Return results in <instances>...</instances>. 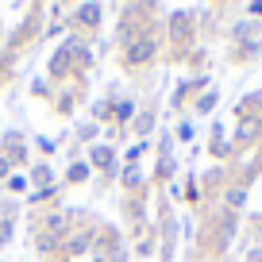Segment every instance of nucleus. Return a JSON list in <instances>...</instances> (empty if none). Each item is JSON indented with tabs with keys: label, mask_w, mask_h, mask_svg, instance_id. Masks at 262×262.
<instances>
[{
	"label": "nucleus",
	"mask_w": 262,
	"mask_h": 262,
	"mask_svg": "<svg viewBox=\"0 0 262 262\" xmlns=\"http://www.w3.org/2000/svg\"><path fill=\"white\" fill-rule=\"evenodd\" d=\"M74 104H77V93H74V89H66V93H58V97H54V108H58L62 116L74 112Z\"/></svg>",
	"instance_id": "obj_18"
},
{
	"label": "nucleus",
	"mask_w": 262,
	"mask_h": 262,
	"mask_svg": "<svg viewBox=\"0 0 262 262\" xmlns=\"http://www.w3.org/2000/svg\"><path fill=\"white\" fill-rule=\"evenodd\" d=\"M27 185H31V181H27V173H12V178L4 181V189H8V193H27Z\"/></svg>",
	"instance_id": "obj_20"
},
{
	"label": "nucleus",
	"mask_w": 262,
	"mask_h": 262,
	"mask_svg": "<svg viewBox=\"0 0 262 262\" xmlns=\"http://www.w3.org/2000/svg\"><path fill=\"white\" fill-rule=\"evenodd\" d=\"M47 201H62V185H50V189H31L27 193V205H47Z\"/></svg>",
	"instance_id": "obj_14"
},
{
	"label": "nucleus",
	"mask_w": 262,
	"mask_h": 262,
	"mask_svg": "<svg viewBox=\"0 0 262 262\" xmlns=\"http://www.w3.org/2000/svg\"><path fill=\"white\" fill-rule=\"evenodd\" d=\"M93 247H97V224H85V228H70L62 239V262L70 258H81V254H89Z\"/></svg>",
	"instance_id": "obj_2"
},
{
	"label": "nucleus",
	"mask_w": 262,
	"mask_h": 262,
	"mask_svg": "<svg viewBox=\"0 0 262 262\" xmlns=\"http://www.w3.org/2000/svg\"><path fill=\"white\" fill-rule=\"evenodd\" d=\"M254 135H258V120H239V127H235V143H251Z\"/></svg>",
	"instance_id": "obj_17"
},
{
	"label": "nucleus",
	"mask_w": 262,
	"mask_h": 262,
	"mask_svg": "<svg viewBox=\"0 0 262 262\" xmlns=\"http://www.w3.org/2000/svg\"><path fill=\"white\" fill-rule=\"evenodd\" d=\"M155 54H158V39H155L150 31L135 35L127 47H120V62H123V70H143V66L155 62Z\"/></svg>",
	"instance_id": "obj_1"
},
{
	"label": "nucleus",
	"mask_w": 262,
	"mask_h": 262,
	"mask_svg": "<svg viewBox=\"0 0 262 262\" xmlns=\"http://www.w3.org/2000/svg\"><path fill=\"white\" fill-rule=\"evenodd\" d=\"M100 19H104V4H97V0H85V4H77L74 12H70V19H66V27H74V31H97Z\"/></svg>",
	"instance_id": "obj_4"
},
{
	"label": "nucleus",
	"mask_w": 262,
	"mask_h": 262,
	"mask_svg": "<svg viewBox=\"0 0 262 262\" xmlns=\"http://www.w3.org/2000/svg\"><path fill=\"white\" fill-rule=\"evenodd\" d=\"M251 16H262V0H258V4H251Z\"/></svg>",
	"instance_id": "obj_29"
},
{
	"label": "nucleus",
	"mask_w": 262,
	"mask_h": 262,
	"mask_svg": "<svg viewBox=\"0 0 262 262\" xmlns=\"http://www.w3.org/2000/svg\"><path fill=\"white\" fill-rule=\"evenodd\" d=\"M89 178H93V166L81 162V158H74L70 170H66V185H81V181H89Z\"/></svg>",
	"instance_id": "obj_13"
},
{
	"label": "nucleus",
	"mask_w": 262,
	"mask_h": 262,
	"mask_svg": "<svg viewBox=\"0 0 262 262\" xmlns=\"http://www.w3.org/2000/svg\"><path fill=\"white\" fill-rule=\"evenodd\" d=\"M8 178H12V162L0 155V181H8Z\"/></svg>",
	"instance_id": "obj_27"
},
{
	"label": "nucleus",
	"mask_w": 262,
	"mask_h": 262,
	"mask_svg": "<svg viewBox=\"0 0 262 262\" xmlns=\"http://www.w3.org/2000/svg\"><path fill=\"white\" fill-rule=\"evenodd\" d=\"M12 235H16V205H4V216H0V247H8Z\"/></svg>",
	"instance_id": "obj_12"
},
{
	"label": "nucleus",
	"mask_w": 262,
	"mask_h": 262,
	"mask_svg": "<svg viewBox=\"0 0 262 262\" xmlns=\"http://www.w3.org/2000/svg\"><path fill=\"white\" fill-rule=\"evenodd\" d=\"M97 135H100V123H81V127H77V139H81V143H93V139H97Z\"/></svg>",
	"instance_id": "obj_21"
},
{
	"label": "nucleus",
	"mask_w": 262,
	"mask_h": 262,
	"mask_svg": "<svg viewBox=\"0 0 262 262\" xmlns=\"http://www.w3.org/2000/svg\"><path fill=\"white\" fill-rule=\"evenodd\" d=\"M155 123H158V116L147 108V112H135V120H131L127 131H135V135H139V143H147L150 135H155Z\"/></svg>",
	"instance_id": "obj_10"
},
{
	"label": "nucleus",
	"mask_w": 262,
	"mask_h": 262,
	"mask_svg": "<svg viewBox=\"0 0 262 262\" xmlns=\"http://www.w3.org/2000/svg\"><path fill=\"white\" fill-rule=\"evenodd\" d=\"M189 35H193V16H189V12H173L170 16V39L185 47Z\"/></svg>",
	"instance_id": "obj_9"
},
{
	"label": "nucleus",
	"mask_w": 262,
	"mask_h": 262,
	"mask_svg": "<svg viewBox=\"0 0 262 262\" xmlns=\"http://www.w3.org/2000/svg\"><path fill=\"white\" fill-rule=\"evenodd\" d=\"M85 162L93 166V170H100V173H120V158H116V147L112 143H93L89 147V155H85Z\"/></svg>",
	"instance_id": "obj_6"
},
{
	"label": "nucleus",
	"mask_w": 262,
	"mask_h": 262,
	"mask_svg": "<svg viewBox=\"0 0 262 262\" xmlns=\"http://www.w3.org/2000/svg\"><path fill=\"white\" fill-rule=\"evenodd\" d=\"M247 201V189H228V208H243Z\"/></svg>",
	"instance_id": "obj_23"
},
{
	"label": "nucleus",
	"mask_w": 262,
	"mask_h": 262,
	"mask_svg": "<svg viewBox=\"0 0 262 262\" xmlns=\"http://www.w3.org/2000/svg\"><path fill=\"white\" fill-rule=\"evenodd\" d=\"M27 181H31L35 189H50V185H58V181H54V170H50V162H35V166H31V173H27Z\"/></svg>",
	"instance_id": "obj_11"
},
{
	"label": "nucleus",
	"mask_w": 262,
	"mask_h": 262,
	"mask_svg": "<svg viewBox=\"0 0 262 262\" xmlns=\"http://www.w3.org/2000/svg\"><path fill=\"white\" fill-rule=\"evenodd\" d=\"M173 135H178L181 143H189V139H193V123H189V120H181L178 127H173Z\"/></svg>",
	"instance_id": "obj_24"
},
{
	"label": "nucleus",
	"mask_w": 262,
	"mask_h": 262,
	"mask_svg": "<svg viewBox=\"0 0 262 262\" xmlns=\"http://www.w3.org/2000/svg\"><path fill=\"white\" fill-rule=\"evenodd\" d=\"M35 239L47 235V239H66V231H70V212L66 208H54V212H42L39 220L31 224Z\"/></svg>",
	"instance_id": "obj_3"
},
{
	"label": "nucleus",
	"mask_w": 262,
	"mask_h": 262,
	"mask_svg": "<svg viewBox=\"0 0 262 262\" xmlns=\"http://www.w3.org/2000/svg\"><path fill=\"white\" fill-rule=\"evenodd\" d=\"M50 77H54V81H70V77L77 74V62H74V50H70V42H62V47L54 50V54H50Z\"/></svg>",
	"instance_id": "obj_7"
},
{
	"label": "nucleus",
	"mask_w": 262,
	"mask_h": 262,
	"mask_svg": "<svg viewBox=\"0 0 262 262\" xmlns=\"http://www.w3.org/2000/svg\"><path fill=\"white\" fill-rule=\"evenodd\" d=\"M173 173H178V162H173V139H170V135H162V139H158V166H155V178H158V181H170Z\"/></svg>",
	"instance_id": "obj_8"
},
{
	"label": "nucleus",
	"mask_w": 262,
	"mask_h": 262,
	"mask_svg": "<svg viewBox=\"0 0 262 262\" xmlns=\"http://www.w3.org/2000/svg\"><path fill=\"white\" fill-rule=\"evenodd\" d=\"M135 251H139L143 258L150 262V254H155V235H150V231H147V239H139V243H135Z\"/></svg>",
	"instance_id": "obj_22"
},
{
	"label": "nucleus",
	"mask_w": 262,
	"mask_h": 262,
	"mask_svg": "<svg viewBox=\"0 0 262 262\" xmlns=\"http://www.w3.org/2000/svg\"><path fill=\"white\" fill-rule=\"evenodd\" d=\"M0 155L12 162V170L16 166H27V139H24V131H0Z\"/></svg>",
	"instance_id": "obj_5"
},
{
	"label": "nucleus",
	"mask_w": 262,
	"mask_h": 262,
	"mask_svg": "<svg viewBox=\"0 0 262 262\" xmlns=\"http://www.w3.org/2000/svg\"><path fill=\"white\" fill-rule=\"evenodd\" d=\"M35 147H39L42 155H54V150H58V143H54V139H47V135H39V139H35Z\"/></svg>",
	"instance_id": "obj_25"
},
{
	"label": "nucleus",
	"mask_w": 262,
	"mask_h": 262,
	"mask_svg": "<svg viewBox=\"0 0 262 262\" xmlns=\"http://www.w3.org/2000/svg\"><path fill=\"white\" fill-rule=\"evenodd\" d=\"M216 100H220V93H216V89H208L205 97H201V100H196V104H193V112L208 116V112H212V108H216Z\"/></svg>",
	"instance_id": "obj_19"
},
{
	"label": "nucleus",
	"mask_w": 262,
	"mask_h": 262,
	"mask_svg": "<svg viewBox=\"0 0 262 262\" xmlns=\"http://www.w3.org/2000/svg\"><path fill=\"white\" fill-rule=\"evenodd\" d=\"M112 120H116V112H112V97L97 100V104H93V123H108V127H112Z\"/></svg>",
	"instance_id": "obj_15"
},
{
	"label": "nucleus",
	"mask_w": 262,
	"mask_h": 262,
	"mask_svg": "<svg viewBox=\"0 0 262 262\" xmlns=\"http://www.w3.org/2000/svg\"><path fill=\"white\" fill-rule=\"evenodd\" d=\"M66 31V24H47V31H42V35H47V39H54V35H62Z\"/></svg>",
	"instance_id": "obj_28"
},
{
	"label": "nucleus",
	"mask_w": 262,
	"mask_h": 262,
	"mask_svg": "<svg viewBox=\"0 0 262 262\" xmlns=\"http://www.w3.org/2000/svg\"><path fill=\"white\" fill-rule=\"evenodd\" d=\"M143 181H147V178H143L139 166H123V170H120V185L123 189H143Z\"/></svg>",
	"instance_id": "obj_16"
},
{
	"label": "nucleus",
	"mask_w": 262,
	"mask_h": 262,
	"mask_svg": "<svg viewBox=\"0 0 262 262\" xmlns=\"http://www.w3.org/2000/svg\"><path fill=\"white\" fill-rule=\"evenodd\" d=\"M143 150H147V143H135V147H131V150H127V162H131V166H135V162H139V155H143Z\"/></svg>",
	"instance_id": "obj_26"
}]
</instances>
